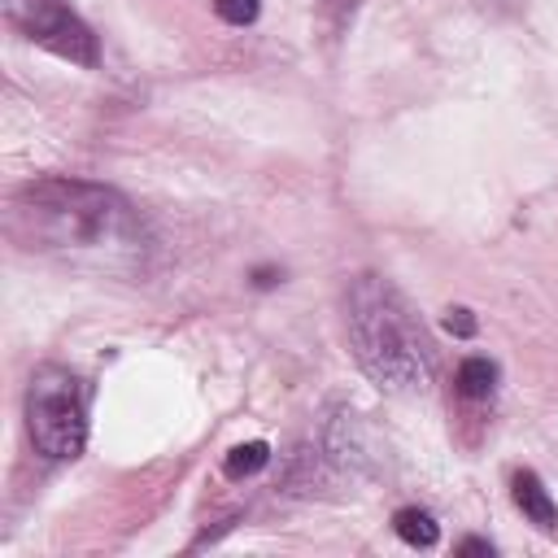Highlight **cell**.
Instances as JSON below:
<instances>
[{
	"instance_id": "obj_7",
	"label": "cell",
	"mask_w": 558,
	"mask_h": 558,
	"mask_svg": "<svg viewBox=\"0 0 558 558\" xmlns=\"http://www.w3.org/2000/svg\"><path fill=\"white\" fill-rule=\"evenodd\" d=\"M493 384H497V366H493L488 357H466V362L458 366V392H462V397L480 401V397L493 392Z\"/></svg>"
},
{
	"instance_id": "obj_5",
	"label": "cell",
	"mask_w": 558,
	"mask_h": 558,
	"mask_svg": "<svg viewBox=\"0 0 558 558\" xmlns=\"http://www.w3.org/2000/svg\"><path fill=\"white\" fill-rule=\"evenodd\" d=\"M514 501H519V510H523V514H527L536 527L558 532V506L549 501L545 484H541L532 471H519V475H514Z\"/></svg>"
},
{
	"instance_id": "obj_8",
	"label": "cell",
	"mask_w": 558,
	"mask_h": 558,
	"mask_svg": "<svg viewBox=\"0 0 558 558\" xmlns=\"http://www.w3.org/2000/svg\"><path fill=\"white\" fill-rule=\"evenodd\" d=\"M266 462H270V445L266 440H248V445H235L222 458V471H227V480H244V475H257Z\"/></svg>"
},
{
	"instance_id": "obj_4",
	"label": "cell",
	"mask_w": 558,
	"mask_h": 558,
	"mask_svg": "<svg viewBox=\"0 0 558 558\" xmlns=\"http://www.w3.org/2000/svg\"><path fill=\"white\" fill-rule=\"evenodd\" d=\"M0 4H4L9 26H17L26 39L44 44L48 52L78 61V65L96 61V35L70 13L65 0H0Z\"/></svg>"
},
{
	"instance_id": "obj_12",
	"label": "cell",
	"mask_w": 558,
	"mask_h": 558,
	"mask_svg": "<svg viewBox=\"0 0 558 558\" xmlns=\"http://www.w3.org/2000/svg\"><path fill=\"white\" fill-rule=\"evenodd\" d=\"M458 554H493V545L488 541H462Z\"/></svg>"
},
{
	"instance_id": "obj_10",
	"label": "cell",
	"mask_w": 558,
	"mask_h": 558,
	"mask_svg": "<svg viewBox=\"0 0 558 558\" xmlns=\"http://www.w3.org/2000/svg\"><path fill=\"white\" fill-rule=\"evenodd\" d=\"M445 327H449L453 336H475V318H471V310H449V314H445Z\"/></svg>"
},
{
	"instance_id": "obj_3",
	"label": "cell",
	"mask_w": 558,
	"mask_h": 558,
	"mask_svg": "<svg viewBox=\"0 0 558 558\" xmlns=\"http://www.w3.org/2000/svg\"><path fill=\"white\" fill-rule=\"evenodd\" d=\"M26 432L31 445L61 462L78 458L87 440V388L65 366H39L26 388Z\"/></svg>"
},
{
	"instance_id": "obj_2",
	"label": "cell",
	"mask_w": 558,
	"mask_h": 558,
	"mask_svg": "<svg viewBox=\"0 0 558 558\" xmlns=\"http://www.w3.org/2000/svg\"><path fill=\"white\" fill-rule=\"evenodd\" d=\"M344 323L357 366L388 392H423L432 379L427 340L392 283L357 275L344 292Z\"/></svg>"
},
{
	"instance_id": "obj_6",
	"label": "cell",
	"mask_w": 558,
	"mask_h": 558,
	"mask_svg": "<svg viewBox=\"0 0 558 558\" xmlns=\"http://www.w3.org/2000/svg\"><path fill=\"white\" fill-rule=\"evenodd\" d=\"M392 532H397L405 545H414V549H432V545L440 541V523H436L427 510H418V506H401V510L392 514Z\"/></svg>"
},
{
	"instance_id": "obj_1",
	"label": "cell",
	"mask_w": 558,
	"mask_h": 558,
	"mask_svg": "<svg viewBox=\"0 0 558 558\" xmlns=\"http://www.w3.org/2000/svg\"><path fill=\"white\" fill-rule=\"evenodd\" d=\"M9 235L31 253L96 270H135L148 253L135 209L113 187L83 179H39L13 192Z\"/></svg>"
},
{
	"instance_id": "obj_11",
	"label": "cell",
	"mask_w": 558,
	"mask_h": 558,
	"mask_svg": "<svg viewBox=\"0 0 558 558\" xmlns=\"http://www.w3.org/2000/svg\"><path fill=\"white\" fill-rule=\"evenodd\" d=\"M283 279V270H275V266H262V270H253V283L257 288H275Z\"/></svg>"
},
{
	"instance_id": "obj_9",
	"label": "cell",
	"mask_w": 558,
	"mask_h": 558,
	"mask_svg": "<svg viewBox=\"0 0 558 558\" xmlns=\"http://www.w3.org/2000/svg\"><path fill=\"white\" fill-rule=\"evenodd\" d=\"M257 0H214V13L222 17V22H231V26H248V22H257Z\"/></svg>"
}]
</instances>
